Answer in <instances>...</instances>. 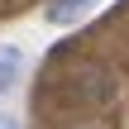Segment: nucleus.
Instances as JSON below:
<instances>
[{
	"label": "nucleus",
	"mask_w": 129,
	"mask_h": 129,
	"mask_svg": "<svg viewBox=\"0 0 129 129\" xmlns=\"http://www.w3.org/2000/svg\"><path fill=\"white\" fill-rule=\"evenodd\" d=\"M19 67H24V53L19 48H0V91H10L19 81Z\"/></svg>",
	"instance_id": "obj_1"
},
{
	"label": "nucleus",
	"mask_w": 129,
	"mask_h": 129,
	"mask_svg": "<svg viewBox=\"0 0 129 129\" xmlns=\"http://www.w3.org/2000/svg\"><path fill=\"white\" fill-rule=\"evenodd\" d=\"M96 0H48V19H72V14H81V10H91Z\"/></svg>",
	"instance_id": "obj_2"
},
{
	"label": "nucleus",
	"mask_w": 129,
	"mask_h": 129,
	"mask_svg": "<svg viewBox=\"0 0 129 129\" xmlns=\"http://www.w3.org/2000/svg\"><path fill=\"white\" fill-rule=\"evenodd\" d=\"M0 129H19V124H14V120H5V115H0Z\"/></svg>",
	"instance_id": "obj_3"
}]
</instances>
